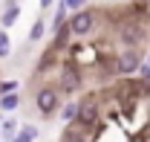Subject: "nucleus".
Segmentation results:
<instances>
[{"mask_svg": "<svg viewBox=\"0 0 150 142\" xmlns=\"http://www.w3.org/2000/svg\"><path fill=\"white\" fill-rule=\"evenodd\" d=\"M18 20H20V6H18V3H9V6L3 9V18H0V23H3V29L15 26Z\"/></svg>", "mask_w": 150, "mask_h": 142, "instance_id": "nucleus-7", "label": "nucleus"}, {"mask_svg": "<svg viewBox=\"0 0 150 142\" xmlns=\"http://www.w3.org/2000/svg\"><path fill=\"white\" fill-rule=\"evenodd\" d=\"M15 87H18V81H12V78L9 81H0V96H12Z\"/></svg>", "mask_w": 150, "mask_h": 142, "instance_id": "nucleus-13", "label": "nucleus"}, {"mask_svg": "<svg viewBox=\"0 0 150 142\" xmlns=\"http://www.w3.org/2000/svg\"><path fill=\"white\" fill-rule=\"evenodd\" d=\"M118 72H124V75H130V72H136L139 67H142V58H139V52L136 49H127V52L118 55Z\"/></svg>", "mask_w": 150, "mask_h": 142, "instance_id": "nucleus-5", "label": "nucleus"}, {"mask_svg": "<svg viewBox=\"0 0 150 142\" xmlns=\"http://www.w3.org/2000/svg\"><path fill=\"white\" fill-rule=\"evenodd\" d=\"M64 9H72V12H81V9H84V3H81V0H67V3H64Z\"/></svg>", "mask_w": 150, "mask_h": 142, "instance_id": "nucleus-15", "label": "nucleus"}, {"mask_svg": "<svg viewBox=\"0 0 150 142\" xmlns=\"http://www.w3.org/2000/svg\"><path fill=\"white\" fill-rule=\"evenodd\" d=\"M78 122L84 125V128H93L98 122V107H95V102H84V105L78 107Z\"/></svg>", "mask_w": 150, "mask_h": 142, "instance_id": "nucleus-6", "label": "nucleus"}, {"mask_svg": "<svg viewBox=\"0 0 150 142\" xmlns=\"http://www.w3.org/2000/svg\"><path fill=\"white\" fill-rule=\"evenodd\" d=\"M0 107H3L6 113L18 110V107H20V96H18V93H12V96H0Z\"/></svg>", "mask_w": 150, "mask_h": 142, "instance_id": "nucleus-9", "label": "nucleus"}, {"mask_svg": "<svg viewBox=\"0 0 150 142\" xmlns=\"http://www.w3.org/2000/svg\"><path fill=\"white\" fill-rule=\"evenodd\" d=\"M35 136H38V128H35V125H23V128L18 131V136H15L12 142H32Z\"/></svg>", "mask_w": 150, "mask_h": 142, "instance_id": "nucleus-8", "label": "nucleus"}, {"mask_svg": "<svg viewBox=\"0 0 150 142\" xmlns=\"http://www.w3.org/2000/svg\"><path fill=\"white\" fill-rule=\"evenodd\" d=\"M78 107H81V105H75V102H69V105L61 107V116H64V122H75V119H78Z\"/></svg>", "mask_w": 150, "mask_h": 142, "instance_id": "nucleus-10", "label": "nucleus"}, {"mask_svg": "<svg viewBox=\"0 0 150 142\" xmlns=\"http://www.w3.org/2000/svg\"><path fill=\"white\" fill-rule=\"evenodd\" d=\"M0 136H3V133H0Z\"/></svg>", "mask_w": 150, "mask_h": 142, "instance_id": "nucleus-16", "label": "nucleus"}, {"mask_svg": "<svg viewBox=\"0 0 150 142\" xmlns=\"http://www.w3.org/2000/svg\"><path fill=\"white\" fill-rule=\"evenodd\" d=\"M3 136H9V139H15V136H18V133H15V122H12V119L3 125Z\"/></svg>", "mask_w": 150, "mask_h": 142, "instance_id": "nucleus-14", "label": "nucleus"}, {"mask_svg": "<svg viewBox=\"0 0 150 142\" xmlns=\"http://www.w3.org/2000/svg\"><path fill=\"white\" fill-rule=\"evenodd\" d=\"M61 84H64L67 93H75V90L81 87V72H78L75 64H64L61 67Z\"/></svg>", "mask_w": 150, "mask_h": 142, "instance_id": "nucleus-4", "label": "nucleus"}, {"mask_svg": "<svg viewBox=\"0 0 150 142\" xmlns=\"http://www.w3.org/2000/svg\"><path fill=\"white\" fill-rule=\"evenodd\" d=\"M93 23H95L93 12H90V9H81V12H75L72 20H69V32H75V35H87V32L93 29Z\"/></svg>", "mask_w": 150, "mask_h": 142, "instance_id": "nucleus-2", "label": "nucleus"}, {"mask_svg": "<svg viewBox=\"0 0 150 142\" xmlns=\"http://www.w3.org/2000/svg\"><path fill=\"white\" fill-rule=\"evenodd\" d=\"M35 105H38V110H40L43 116H49V113H55L58 107H61V96H58V90H52V87H40L35 93Z\"/></svg>", "mask_w": 150, "mask_h": 142, "instance_id": "nucleus-1", "label": "nucleus"}, {"mask_svg": "<svg viewBox=\"0 0 150 142\" xmlns=\"http://www.w3.org/2000/svg\"><path fill=\"white\" fill-rule=\"evenodd\" d=\"M9 52H12V41H9V32H6V29H0V58H6Z\"/></svg>", "mask_w": 150, "mask_h": 142, "instance_id": "nucleus-12", "label": "nucleus"}, {"mask_svg": "<svg viewBox=\"0 0 150 142\" xmlns=\"http://www.w3.org/2000/svg\"><path fill=\"white\" fill-rule=\"evenodd\" d=\"M43 29H46V23L38 18L35 23H32V29H29V41H40V38H43Z\"/></svg>", "mask_w": 150, "mask_h": 142, "instance_id": "nucleus-11", "label": "nucleus"}, {"mask_svg": "<svg viewBox=\"0 0 150 142\" xmlns=\"http://www.w3.org/2000/svg\"><path fill=\"white\" fill-rule=\"evenodd\" d=\"M118 35H121V41H124V44L136 47L139 41H144V26H142V23H133V20H124Z\"/></svg>", "mask_w": 150, "mask_h": 142, "instance_id": "nucleus-3", "label": "nucleus"}]
</instances>
